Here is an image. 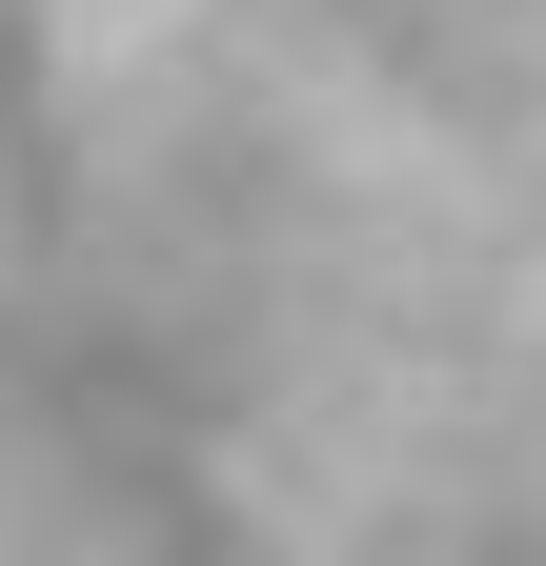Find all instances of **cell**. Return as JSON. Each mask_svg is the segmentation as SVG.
I'll list each match as a JSON object with an SVG mask.
<instances>
[{
    "label": "cell",
    "mask_w": 546,
    "mask_h": 566,
    "mask_svg": "<svg viewBox=\"0 0 546 566\" xmlns=\"http://www.w3.org/2000/svg\"><path fill=\"white\" fill-rule=\"evenodd\" d=\"M41 21L162 61L223 122H284L365 182L546 223V0H41Z\"/></svg>",
    "instance_id": "1"
}]
</instances>
